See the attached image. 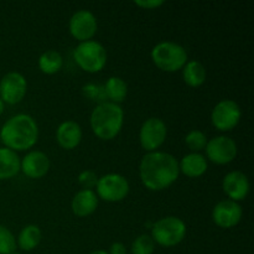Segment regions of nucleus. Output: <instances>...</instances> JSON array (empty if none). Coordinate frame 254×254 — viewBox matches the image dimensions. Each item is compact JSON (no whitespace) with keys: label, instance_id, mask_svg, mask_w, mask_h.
Masks as SVG:
<instances>
[{"label":"nucleus","instance_id":"423d86ee","mask_svg":"<svg viewBox=\"0 0 254 254\" xmlns=\"http://www.w3.org/2000/svg\"><path fill=\"white\" fill-rule=\"evenodd\" d=\"M73 59L78 67L88 73H97L107 64V51L103 45L94 40L79 42L74 49Z\"/></svg>","mask_w":254,"mask_h":254},{"label":"nucleus","instance_id":"39448f33","mask_svg":"<svg viewBox=\"0 0 254 254\" xmlns=\"http://www.w3.org/2000/svg\"><path fill=\"white\" fill-rule=\"evenodd\" d=\"M186 236V225L181 218L175 216L160 218L151 227L153 241L161 247H174L184 241Z\"/></svg>","mask_w":254,"mask_h":254},{"label":"nucleus","instance_id":"bb28decb","mask_svg":"<svg viewBox=\"0 0 254 254\" xmlns=\"http://www.w3.org/2000/svg\"><path fill=\"white\" fill-rule=\"evenodd\" d=\"M78 183L86 190H92L93 188H96L97 183H98V176L94 171L84 170L78 175Z\"/></svg>","mask_w":254,"mask_h":254},{"label":"nucleus","instance_id":"f257e3e1","mask_svg":"<svg viewBox=\"0 0 254 254\" xmlns=\"http://www.w3.org/2000/svg\"><path fill=\"white\" fill-rule=\"evenodd\" d=\"M179 161L164 151H151L143 156L139 175L143 185L150 191H163L170 188L179 178Z\"/></svg>","mask_w":254,"mask_h":254},{"label":"nucleus","instance_id":"473e14b6","mask_svg":"<svg viewBox=\"0 0 254 254\" xmlns=\"http://www.w3.org/2000/svg\"><path fill=\"white\" fill-rule=\"evenodd\" d=\"M11 254H19L17 252H14V253H11Z\"/></svg>","mask_w":254,"mask_h":254},{"label":"nucleus","instance_id":"6ab92c4d","mask_svg":"<svg viewBox=\"0 0 254 254\" xmlns=\"http://www.w3.org/2000/svg\"><path fill=\"white\" fill-rule=\"evenodd\" d=\"M20 160L16 151L7 148H0V180H9L20 171Z\"/></svg>","mask_w":254,"mask_h":254},{"label":"nucleus","instance_id":"412c9836","mask_svg":"<svg viewBox=\"0 0 254 254\" xmlns=\"http://www.w3.org/2000/svg\"><path fill=\"white\" fill-rule=\"evenodd\" d=\"M41 238V230L36 225H27L19 233L16 245L19 246L20 250L30 252V251H34L40 245Z\"/></svg>","mask_w":254,"mask_h":254},{"label":"nucleus","instance_id":"f03ea898","mask_svg":"<svg viewBox=\"0 0 254 254\" xmlns=\"http://www.w3.org/2000/svg\"><path fill=\"white\" fill-rule=\"evenodd\" d=\"M39 139V127L29 114L20 113L7 119L0 130V141L12 151L31 149Z\"/></svg>","mask_w":254,"mask_h":254},{"label":"nucleus","instance_id":"f8f14e48","mask_svg":"<svg viewBox=\"0 0 254 254\" xmlns=\"http://www.w3.org/2000/svg\"><path fill=\"white\" fill-rule=\"evenodd\" d=\"M97 19L93 12L89 10H78L71 16L68 22V29L72 36L79 42L89 41L96 35Z\"/></svg>","mask_w":254,"mask_h":254},{"label":"nucleus","instance_id":"6e6552de","mask_svg":"<svg viewBox=\"0 0 254 254\" xmlns=\"http://www.w3.org/2000/svg\"><path fill=\"white\" fill-rule=\"evenodd\" d=\"M242 117L240 106L232 99L218 102L211 113V122L217 130L230 131L238 126Z\"/></svg>","mask_w":254,"mask_h":254},{"label":"nucleus","instance_id":"20e7f679","mask_svg":"<svg viewBox=\"0 0 254 254\" xmlns=\"http://www.w3.org/2000/svg\"><path fill=\"white\" fill-rule=\"evenodd\" d=\"M151 60L161 71L176 72L183 69L188 62V52L181 45L175 42H159L151 50Z\"/></svg>","mask_w":254,"mask_h":254},{"label":"nucleus","instance_id":"4be33fe9","mask_svg":"<svg viewBox=\"0 0 254 254\" xmlns=\"http://www.w3.org/2000/svg\"><path fill=\"white\" fill-rule=\"evenodd\" d=\"M103 88L107 98L111 99L112 103L116 104L123 102L128 94V86H127L126 81L117 76L109 77Z\"/></svg>","mask_w":254,"mask_h":254},{"label":"nucleus","instance_id":"1a4fd4ad","mask_svg":"<svg viewBox=\"0 0 254 254\" xmlns=\"http://www.w3.org/2000/svg\"><path fill=\"white\" fill-rule=\"evenodd\" d=\"M205 150L208 160L217 165H226L235 160L238 149L233 139L230 136L220 135L207 141Z\"/></svg>","mask_w":254,"mask_h":254},{"label":"nucleus","instance_id":"0eeeda50","mask_svg":"<svg viewBox=\"0 0 254 254\" xmlns=\"http://www.w3.org/2000/svg\"><path fill=\"white\" fill-rule=\"evenodd\" d=\"M130 186L128 180L119 174H107L98 178L96 195L107 202H119L128 196Z\"/></svg>","mask_w":254,"mask_h":254},{"label":"nucleus","instance_id":"393cba45","mask_svg":"<svg viewBox=\"0 0 254 254\" xmlns=\"http://www.w3.org/2000/svg\"><path fill=\"white\" fill-rule=\"evenodd\" d=\"M155 242L149 235H140L131 243V254H153Z\"/></svg>","mask_w":254,"mask_h":254},{"label":"nucleus","instance_id":"7c9ffc66","mask_svg":"<svg viewBox=\"0 0 254 254\" xmlns=\"http://www.w3.org/2000/svg\"><path fill=\"white\" fill-rule=\"evenodd\" d=\"M89 254H108V252L103 250H97V251H93V252H91Z\"/></svg>","mask_w":254,"mask_h":254},{"label":"nucleus","instance_id":"9b49d317","mask_svg":"<svg viewBox=\"0 0 254 254\" xmlns=\"http://www.w3.org/2000/svg\"><path fill=\"white\" fill-rule=\"evenodd\" d=\"M26 78L19 72H9L0 79V98L4 103H20L26 96Z\"/></svg>","mask_w":254,"mask_h":254},{"label":"nucleus","instance_id":"2f4dec72","mask_svg":"<svg viewBox=\"0 0 254 254\" xmlns=\"http://www.w3.org/2000/svg\"><path fill=\"white\" fill-rule=\"evenodd\" d=\"M4 109H5V103L1 101V98H0V116L4 113Z\"/></svg>","mask_w":254,"mask_h":254},{"label":"nucleus","instance_id":"7ed1b4c3","mask_svg":"<svg viewBox=\"0 0 254 254\" xmlns=\"http://www.w3.org/2000/svg\"><path fill=\"white\" fill-rule=\"evenodd\" d=\"M91 128L97 138L112 140L121 133L124 124V112L119 104L102 102L91 114Z\"/></svg>","mask_w":254,"mask_h":254},{"label":"nucleus","instance_id":"aec40b11","mask_svg":"<svg viewBox=\"0 0 254 254\" xmlns=\"http://www.w3.org/2000/svg\"><path fill=\"white\" fill-rule=\"evenodd\" d=\"M184 81L192 88L201 87L206 81V68L201 62L188 61L183 68Z\"/></svg>","mask_w":254,"mask_h":254},{"label":"nucleus","instance_id":"9d476101","mask_svg":"<svg viewBox=\"0 0 254 254\" xmlns=\"http://www.w3.org/2000/svg\"><path fill=\"white\" fill-rule=\"evenodd\" d=\"M168 135V129L165 123L160 118H149L141 124L139 131V140L141 148L146 151H156L165 141Z\"/></svg>","mask_w":254,"mask_h":254},{"label":"nucleus","instance_id":"cd10ccee","mask_svg":"<svg viewBox=\"0 0 254 254\" xmlns=\"http://www.w3.org/2000/svg\"><path fill=\"white\" fill-rule=\"evenodd\" d=\"M83 92L88 98L94 99V101H102L106 97L103 87H98L96 84H87L83 87Z\"/></svg>","mask_w":254,"mask_h":254},{"label":"nucleus","instance_id":"a878e982","mask_svg":"<svg viewBox=\"0 0 254 254\" xmlns=\"http://www.w3.org/2000/svg\"><path fill=\"white\" fill-rule=\"evenodd\" d=\"M16 252V240L11 231L0 225V254H11Z\"/></svg>","mask_w":254,"mask_h":254},{"label":"nucleus","instance_id":"c85d7f7f","mask_svg":"<svg viewBox=\"0 0 254 254\" xmlns=\"http://www.w3.org/2000/svg\"><path fill=\"white\" fill-rule=\"evenodd\" d=\"M134 4L141 9L154 10L164 5V1L163 0H136V1H134Z\"/></svg>","mask_w":254,"mask_h":254},{"label":"nucleus","instance_id":"c756f323","mask_svg":"<svg viewBox=\"0 0 254 254\" xmlns=\"http://www.w3.org/2000/svg\"><path fill=\"white\" fill-rule=\"evenodd\" d=\"M108 254H127V248L123 243L116 242L111 246Z\"/></svg>","mask_w":254,"mask_h":254},{"label":"nucleus","instance_id":"a211bd4d","mask_svg":"<svg viewBox=\"0 0 254 254\" xmlns=\"http://www.w3.org/2000/svg\"><path fill=\"white\" fill-rule=\"evenodd\" d=\"M179 170L188 178L196 179L207 171V160L200 153H190L179 163Z\"/></svg>","mask_w":254,"mask_h":254},{"label":"nucleus","instance_id":"f3484780","mask_svg":"<svg viewBox=\"0 0 254 254\" xmlns=\"http://www.w3.org/2000/svg\"><path fill=\"white\" fill-rule=\"evenodd\" d=\"M98 207V196L93 190L78 191L72 198L71 208L72 212L78 217H87L92 215Z\"/></svg>","mask_w":254,"mask_h":254},{"label":"nucleus","instance_id":"2eb2a0df","mask_svg":"<svg viewBox=\"0 0 254 254\" xmlns=\"http://www.w3.org/2000/svg\"><path fill=\"white\" fill-rule=\"evenodd\" d=\"M50 159L45 153L39 150L30 151L24 156L20 164V171L30 179H41L49 173Z\"/></svg>","mask_w":254,"mask_h":254},{"label":"nucleus","instance_id":"b1692460","mask_svg":"<svg viewBox=\"0 0 254 254\" xmlns=\"http://www.w3.org/2000/svg\"><path fill=\"white\" fill-rule=\"evenodd\" d=\"M185 144L190 150L193 153H198V151L203 150L207 144V138L203 131L198 130V129H193V130L189 131L185 136Z\"/></svg>","mask_w":254,"mask_h":254},{"label":"nucleus","instance_id":"dca6fc26","mask_svg":"<svg viewBox=\"0 0 254 254\" xmlns=\"http://www.w3.org/2000/svg\"><path fill=\"white\" fill-rule=\"evenodd\" d=\"M56 140L62 149L72 150L77 148L82 140V129L78 123L66 121L59 126L56 130Z\"/></svg>","mask_w":254,"mask_h":254},{"label":"nucleus","instance_id":"5701e85b","mask_svg":"<svg viewBox=\"0 0 254 254\" xmlns=\"http://www.w3.org/2000/svg\"><path fill=\"white\" fill-rule=\"evenodd\" d=\"M37 64H39V68L42 73L55 74L64 66V59H62L60 52L54 51V50H49V51L44 52L39 57Z\"/></svg>","mask_w":254,"mask_h":254},{"label":"nucleus","instance_id":"4468645a","mask_svg":"<svg viewBox=\"0 0 254 254\" xmlns=\"http://www.w3.org/2000/svg\"><path fill=\"white\" fill-rule=\"evenodd\" d=\"M222 189L230 200L238 202L247 197L250 192V180L242 171H231L223 178Z\"/></svg>","mask_w":254,"mask_h":254},{"label":"nucleus","instance_id":"ddd939ff","mask_svg":"<svg viewBox=\"0 0 254 254\" xmlns=\"http://www.w3.org/2000/svg\"><path fill=\"white\" fill-rule=\"evenodd\" d=\"M243 210L238 202H235L232 200H223L218 202L213 207L212 211V220L218 227L232 228L240 223L242 220Z\"/></svg>","mask_w":254,"mask_h":254}]
</instances>
